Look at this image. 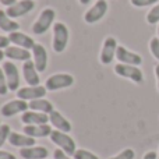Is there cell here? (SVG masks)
Listing matches in <instances>:
<instances>
[{
    "label": "cell",
    "mask_w": 159,
    "mask_h": 159,
    "mask_svg": "<svg viewBox=\"0 0 159 159\" xmlns=\"http://www.w3.org/2000/svg\"><path fill=\"white\" fill-rule=\"evenodd\" d=\"M0 126H2V123H0Z\"/></svg>",
    "instance_id": "41"
},
{
    "label": "cell",
    "mask_w": 159,
    "mask_h": 159,
    "mask_svg": "<svg viewBox=\"0 0 159 159\" xmlns=\"http://www.w3.org/2000/svg\"><path fill=\"white\" fill-rule=\"evenodd\" d=\"M0 30L11 34L20 30V24L17 21H14L11 17H8V14L4 10H0Z\"/></svg>",
    "instance_id": "22"
},
{
    "label": "cell",
    "mask_w": 159,
    "mask_h": 159,
    "mask_svg": "<svg viewBox=\"0 0 159 159\" xmlns=\"http://www.w3.org/2000/svg\"><path fill=\"white\" fill-rule=\"evenodd\" d=\"M69 28L63 22H55L53 25V38H52V48L56 53H63L69 43Z\"/></svg>",
    "instance_id": "1"
},
{
    "label": "cell",
    "mask_w": 159,
    "mask_h": 159,
    "mask_svg": "<svg viewBox=\"0 0 159 159\" xmlns=\"http://www.w3.org/2000/svg\"><path fill=\"white\" fill-rule=\"evenodd\" d=\"M158 39H159V25H158Z\"/></svg>",
    "instance_id": "39"
},
{
    "label": "cell",
    "mask_w": 159,
    "mask_h": 159,
    "mask_svg": "<svg viewBox=\"0 0 159 159\" xmlns=\"http://www.w3.org/2000/svg\"><path fill=\"white\" fill-rule=\"evenodd\" d=\"M4 50H2V49H0V61H2L3 60V59H4Z\"/></svg>",
    "instance_id": "37"
},
{
    "label": "cell",
    "mask_w": 159,
    "mask_h": 159,
    "mask_svg": "<svg viewBox=\"0 0 159 159\" xmlns=\"http://www.w3.org/2000/svg\"><path fill=\"white\" fill-rule=\"evenodd\" d=\"M74 84V77L69 73H57V74L50 75L45 82V87L49 91H59L69 88Z\"/></svg>",
    "instance_id": "5"
},
{
    "label": "cell",
    "mask_w": 159,
    "mask_h": 159,
    "mask_svg": "<svg viewBox=\"0 0 159 159\" xmlns=\"http://www.w3.org/2000/svg\"><path fill=\"white\" fill-rule=\"evenodd\" d=\"M21 121L27 124H48L49 121V115L42 112H35V110H27L21 115Z\"/></svg>",
    "instance_id": "19"
},
{
    "label": "cell",
    "mask_w": 159,
    "mask_h": 159,
    "mask_svg": "<svg viewBox=\"0 0 159 159\" xmlns=\"http://www.w3.org/2000/svg\"><path fill=\"white\" fill-rule=\"evenodd\" d=\"M155 75H157V84H158V91H159V64L155 66Z\"/></svg>",
    "instance_id": "36"
},
{
    "label": "cell",
    "mask_w": 159,
    "mask_h": 159,
    "mask_svg": "<svg viewBox=\"0 0 159 159\" xmlns=\"http://www.w3.org/2000/svg\"><path fill=\"white\" fill-rule=\"evenodd\" d=\"M134 158H135V152H134V149H131V148H126V149H123V151H121L120 154L115 155V157H112V158H107V159H134Z\"/></svg>",
    "instance_id": "27"
},
{
    "label": "cell",
    "mask_w": 159,
    "mask_h": 159,
    "mask_svg": "<svg viewBox=\"0 0 159 159\" xmlns=\"http://www.w3.org/2000/svg\"><path fill=\"white\" fill-rule=\"evenodd\" d=\"M73 158L74 159H99L98 155H95L93 152L91 151H87V149H77L75 151V154L73 155Z\"/></svg>",
    "instance_id": "25"
},
{
    "label": "cell",
    "mask_w": 159,
    "mask_h": 159,
    "mask_svg": "<svg viewBox=\"0 0 159 159\" xmlns=\"http://www.w3.org/2000/svg\"><path fill=\"white\" fill-rule=\"evenodd\" d=\"M158 159H159V152H158Z\"/></svg>",
    "instance_id": "40"
},
{
    "label": "cell",
    "mask_w": 159,
    "mask_h": 159,
    "mask_svg": "<svg viewBox=\"0 0 159 159\" xmlns=\"http://www.w3.org/2000/svg\"><path fill=\"white\" fill-rule=\"evenodd\" d=\"M143 159H158V154L155 151H148L145 155H144Z\"/></svg>",
    "instance_id": "34"
},
{
    "label": "cell",
    "mask_w": 159,
    "mask_h": 159,
    "mask_svg": "<svg viewBox=\"0 0 159 159\" xmlns=\"http://www.w3.org/2000/svg\"><path fill=\"white\" fill-rule=\"evenodd\" d=\"M55 18H56V11L53 10V8H50V7L43 8V10L41 11V14L38 16L36 21L34 22L32 32L36 34V35H42V34L48 32L49 28L52 27V25H55L53 24Z\"/></svg>",
    "instance_id": "2"
},
{
    "label": "cell",
    "mask_w": 159,
    "mask_h": 159,
    "mask_svg": "<svg viewBox=\"0 0 159 159\" xmlns=\"http://www.w3.org/2000/svg\"><path fill=\"white\" fill-rule=\"evenodd\" d=\"M0 3H2L3 6H7V7H10V6L16 4L17 0H0Z\"/></svg>",
    "instance_id": "35"
},
{
    "label": "cell",
    "mask_w": 159,
    "mask_h": 159,
    "mask_svg": "<svg viewBox=\"0 0 159 159\" xmlns=\"http://www.w3.org/2000/svg\"><path fill=\"white\" fill-rule=\"evenodd\" d=\"M46 87L42 85H35V87H24L20 88L17 91V98L18 99H24V101H34V99H41L45 98L46 95Z\"/></svg>",
    "instance_id": "11"
},
{
    "label": "cell",
    "mask_w": 159,
    "mask_h": 159,
    "mask_svg": "<svg viewBox=\"0 0 159 159\" xmlns=\"http://www.w3.org/2000/svg\"><path fill=\"white\" fill-rule=\"evenodd\" d=\"M3 71H4V75L7 78V85L10 91H18L20 89V73L17 66L13 63V61H6L2 66Z\"/></svg>",
    "instance_id": "9"
},
{
    "label": "cell",
    "mask_w": 159,
    "mask_h": 159,
    "mask_svg": "<svg viewBox=\"0 0 159 159\" xmlns=\"http://www.w3.org/2000/svg\"><path fill=\"white\" fill-rule=\"evenodd\" d=\"M8 91H10V89H8V85H7V78H6L3 69L0 67V95L4 96Z\"/></svg>",
    "instance_id": "29"
},
{
    "label": "cell",
    "mask_w": 159,
    "mask_h": 159,
    "mask_svg": "<svg viewBox=\"0 0 159 159\" xmlns=\"http://www.w3.org/2000/svg\"><path fill=\"white\" fill-rule=\"evenodd\" d=\"M10 134H11L10 126H8V124H2V126H0V148H2L6 141L8 140Z\"/></svg>",
    "instance_id": "26"
},
{
    "label": "cell",
    "mask_w": 159,
    "mask_h": 159,
    "mask_svg": "<svg viewBox=\"0 0 159 159\" xmlns=\"http://www.w3.org/2000/svg\"><path fill=\"white\" fill-rule=\"evenodd\" d=\"M30 109V103L24 99H13L10 102H6L0 109L3 117H13L18 113H24Z\"/></svg>",
    "instance_id": "8"
},
{
    "label": "cell",
    "mask_w": 159,
    "mask_h": 159,
    "mask_svg": "<svg viewBox=\"0 0 159 159\" xmlns=\"http://www.w3.org/2000/svg\"><path fill=\"white\" fill-rule=\"evenodd\" d=\"M4 55L10 60H17V61H28L31 60V50L22 49L20 46H8L7 49H4Z\"/></svg>",
    "instance_id": "20"
},
{
    "label": "cell",
    "mask_w": 159,
    "mask_h": 159,
    "mask_svg": "<svg viewBox=\"0 0 159 159\" xmlns=\"http://www.w3.org/2000/svg\"><path fill=\"white\" fill-rule=\"evenodd\" d=\"M147 22L151 25L158 24L159 22V3L155 4L154 7L148 11V14H147Z\"/></svg>",
    "instance_id": "24"
},
{
    "label": "cell",
    "mask_w": 159,
    "mask_h": 159,
    "mask_svg": "<svg viewBox=\"0 0 159 159\" xmlns=\"http://www.w3.org/2000/svg\"><path fill=\"white\" fill-rule=\"evenodd\" d=\"M116 59L119 60V63L123 64H131V66H140L143 63V57L138 53L131 52L124 46H119L117 52H116Z\"/></svg>",
    "instance_id": "12"
},
{
    "label": "cell",
    "mask_w": 159,
    "mask_h": 159,
    "mask_svg": "<svg viewBox=\"0 0 159 159\" xmlns=\"http://www.w3.org/2000/svg\"><path fill=\"white\" fill-rule=\"evenodd\" d=\"M115 73L119 75V77L131 80V81L135 82V84H143L144 82V73L138 66L119 63L115 66Z\"/></svg>",
    "instance_id": "4"
},
{
    "label": "cell",
    "mask_w": 159,
    "mask_h": 159,
    "mask_svg": "<svg viewBox=\"0 0 159 159\" xmlns=\"http://www.w3.org/2000/svg\"><path fill=\"white\" fill-rule=\"evenodd\" d=\"M134 7H148V6H154L159 0H130Z\"/></svg>",
    "instance_id": "30"
},
{
    "label": "cell",
    "mask_w": 159,
    "mask_h": 159,
    "mask_svg": "<svg viewBox=\"0 0 159 159\" xmlns=\"http://www.w3.org/2000/svg\"><path fill=\"white\" fill-rule=\"evenodd\" d=\"M8 39H10V42L14 43L16 46H20V48H22V49H28V50H32V48L35 46V43H36L30 35H27V34H24V32H20V31L8 34Z\"/></svg>",
    "instance_id": "16"
},
{
    "label": "cell",
    "mask_w": 159,
    "mask_h": 159,
    "mask_svg": "<svg viewBox=\"0 0 159 159\" xmlns=\"http://www.w3.org/2000/svg\"><path fill=\"white\" fill-rule=\"evenodd\" d=\"M52 127L49 124H27L22 129V133L32 138H45L50 137L52 134Z\"/></svg>",
    "instance_id": "15"
},
{
    "label": "cell",
    "mask_w": 159,
    "mask_h": 159,
    "mask_svg": "<svg viewBox=\"0 0 159 159\" xmlns=\"http://www.w3.org/2000/svg\"><path fill=\"white\" fill-rule=\"evenodd\" d=\"M149 50H151L152 56L159 61V39H158V36H154V38L149 41Z\"/></svg>",
    "instance_id": "28"
},
{
    "label": "cell",
    "mask_w": 159,
    "mask_h": 159,
    "mask_svg": "<svg viewBox=\"0 0 159 159\" xmlns=\"http://www.w3.org/2000/svg\"><path fill=\"white\" fill-rule=\"evenodd\" d=\"M89 2H91V0H80V3H81V4H88Z\"/></svg>",
    "instance_id": "38"
},
{
    "label": "cell",
    "mask_w": 159,
    "mask_h": 159,
    "mask_svg": "<svg viewBox=\"0 0 159 159\" xmlns=\"http://www.w3.org/2000/svg\"><path fill=\"white\" fill-rule=\"evenodd\" d=\"M117 41L113 36H107L105 38L103 45H102L101 49V55H99V59H101V63L103 66H107L113 61V59L116 57V52H117Z\"/></svg>",
    "instance_id": "7"
},
{
    "label": "cell",
    "mask_w": 159,
    "mask_h": 159,
    "mask_svg": "<svg viewBox=\"0 0 159 159\" xmlns=\"http://www.w3.org/2000/svg\"><path fill=\"white\" fill-rule=\"evenodd\" d=\"M34 7H35V2L34 0H20L16 4L7 7L6 13L11 18H20V17H24L25 14H28L30 11H32Z\"/></svg>",
    "instance_id": "10"
},
{
    "label": "cell",
    "mask_w": 159,
    "mask_h": 159,
    "mask_svg": "<svg viewBox=\"0 0 159 159\" xmlns=\"http://www.w3.org/2000/svg\"><path fill=\"white\" fill-rule=\"evenodd\" d=\"M49 138L53 144H56V145H57L61 151L66 152V154L74 155L75 151H77V148H75V141L73 140L67 133L59 131V130H53Z\"/></svg>",
    "instance_id": "3"
},
{
    "label": "cell",
    "mask_w": 159,
    "mask_h": 159,
    "mask_svg": "<svg viewBox=\"0 0 159 159\" xmlns=\"http://www.w3.org/2000/svg\"><path fill=\"white\" fill-rule=\"evenodd\" d=\"M0 159H17V158H16V155H13L11 152L0 151Z\"/></svg>",
    "instance_id": "33"
},
{
    "label": "cell",
    "mask_w": 159,
    "mask_h": 159,
    "mask_svg": "<svg viewBox=\"0 0 159 159\" xmlns=\"http://www.w3.org/2000/svg\"><path fill=\"white\" fill-rule=\"evenodd\" d=\"M20 155L24 159H46L49 155V151L45 147H28V148L20 149Z\"/></svg>",
    "instance_id": "21"
},
{
    "label": "cell",
    "mask_w": 159,
    "mask_h": 159,
    "mask_svg": "<svg viewBox=\"0 0 159 159\" xmlns=\"http://www.w3.org/2000/svg\"><path fill=\"white\" fill-rule=\"evenodd\" d=\"M22 77H24L25 82H27L30 87L39 85L41 77H39V71L35 67V64H34L32 60L24 61V64H22Z\"/></svg>",
    "instance_id": "14"
},
{
    "label": "cell",
    "mask_w": 159,
    "mask_h": 159,
    "mask_svg": "<svg viewBox=\"0 0 159 159\" xmlns=\"http://www.w3.org/2000/svg\"><path fill=\"white\" fill-rule=\"evenodd\" d=\"M49 121L56 130L59 131H63V133H70L71 131V123L61 115L59 110H53L52 113L49 115Z\"/></svg>",
    "instance_id": "18"
},
{
    "label": "cell",
    "mask_w": 159,
    "mask_h": 159,
    "mask_svg": "<svg viewBox=\"0 0 159 159\" xmlns=\"http://www.w3.org/2000/svg\"><path fill=\"white\" fill-rule=\"evenodd\" d=\"M53 159H74V158H71L69 154H66V152L61 151L60 148H57L53 151Z\"/></svg>",
    "instance_id": "31"
},
{
    "label": "cell",
    "mask_w": 159,
    "mask_h": 159,
    "mask_svg": "<svg viewBox=\"0 0 159 159\" xmlns=\"http://www.w3.org/2000/svg\"><path fill=\"white\" fill-rule=\"evenodd\" d=\"M109 6H107L106 0H98L87 13L84 14V21L87 24H95V22L101 21L105 16H106Z\"/></svg>",
    "instance_id": "6"
},
{
    "label": "cell",
    "mask_w": 159,
    "mask_h": 159,
    "mask_svg": "<svg viewBox=\"0 0 159 159\" xmlns=\"http://www.w3.org/2000/svg\"><path fill=\"white\" fill-rule=\"evenodd\" d=\"M35 138L30 137V135L24 134V133H17V131H11L10 137H8V143L13 147L17 148H28V147H34L35 145Z\"/></svg>",
    "instance_id": "17"
},
{
    "label": "cell",
    "mask_w": 159,
    "mask_h": 159,
    "mask_svg": "<svg viewBox=\"0 0 159 159\" xmlns=\"http://www.w3.org/2000/svg\"><path fill=\"white\" fill-rule=\"evenodd\" d=\"M32 61L39 73H43L48 67V52L42 43H35L32 48Z\"/></svg>",
    "instance_id": "13"
},
{
    "label": "cell",
    "mask_w": 159,
    "mask_h": 159,
    "mask_svg": "<svg viewBox=\"0 0 159 159\" xmlns=\"http://www.w3.org/2000/svg\"><path fill=\"white\" fill-rule=\"evenodd\" d=\"M30 109L31 110H35V112H42V113H46V115H50V113L55 110L53 107L52 102L48 101V99H34V101H30Z\"/></svg>",
    "instance_id": "23"
},
{
    "label": "cell",
    "mask_w": 159,
    "mask_h": 159,
    "mask_svg": "<svg viewBox=\"0 0 159 159\" xmlns=\"http://www.w3.org/2000/svg\"><path fill=\"white\" fill-rule=\"evenodd\" d=\"M10 39H8V36H4V35H0V49H7L8 46H10Z\"/></svg>",
    "instance_id": "32"
}]
</instances>
